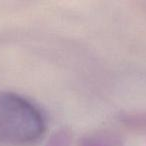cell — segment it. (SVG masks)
Wrapping results in <instances>:
<instances>
[{
    "instance_id": "cell-1",
    "label": "cell",
    "mask_w": 146,
    "mask_h": 146,
    "mask_svg": "<svg viewBox=\"0 0 146 146\" xmlns=\"http://www.w3.org/2000/svg\"><path fill=\"white\" fill-rule=\"evenodd\" d=\"M45 121L40 110L19 95L0 92V140L24 145L43 135Z\"/></svg>"
}]
</instances>
